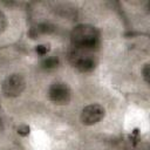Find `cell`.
I'll return each mask as SVG.
<instances>
[{"instance_id": "obj_3", "label": "cell", "mask_w": 150, "mask_h": 150, "mask_svg": "<svg viewBox=\"0 0 150 150\" xmlns=\"http://www.w3.org/2000/svg\"><path fill=\"white\" fill-rule=\"evenodd\" d=\"M26 82L20 74H13L8 76L2 83V93L8 97L19 96L25 89Z\"/></svg>"}, {"instance_id": "obj_5", "label": "cell", "mask_w": 150, "mask_h": 150, "mask_svg": "<svg viewBox=\"0 0 150 150\" xmlns=\"http://www.w3.org/2000/svg\"><path fill=\"white\" fill-rule=\"evenodd\" d=\"M49 98L56 104H67L70 100V89L66 83H53L48 90Z\"/></svg>"}, {"instance_id": "obj_2", "label": "cell", "mask_w": 150, "mask_h": 150, "mask_svg": "<svg viewBox=\"0 0 150 150\" xmlns=\"http://www.w3.org/2000/svg\"><path fill=\"white\" fill-rule=\"evenodd\" d=\"M69 60L71 64L81 71H90L96 66V56L94 54V49L74 46L69 53Z\"/></svg>"}, {"instance_id": "obj_4", "label": "cell", "mask_w": 150, "mask_h": 150, "mask_svg": "<svg viewBox=\"0 0 150 150\" xmlns=\"http://www.w3.org/2000/svg\"><path fill=\"white\" fill-rule=\"evenodd\" d=\"M105 110L101 104H89L81 112V121L86 125H93L104 117Z\"/></svg>"}, {"instance_id": "obj_6", "label": "cell", "mask_w": 150, "mask_h": 150, "mask_svg": "<svg viewBox=\"0 0 150 150\" xmlns=\"http://www.w3.org/2000/svg\"><path fill=\"white\" fill-rule=\"evenodd\" d=\"M49 32H52V28H49V25L43 23V25H39L35 28H32L30 36L34 39V38H36V36H39L41 34H46V33H49Z\"/></svg>"}, {"instance_id": "obj_1", "label": "cell", "mask_w": 150, "mask_h": 150, "mask_svg": "<svg viewBox=\"0 0 150 150\" xmlns=\"http://www.w3.org/2000/svg\"><path fill=\"white\" fill-rule=\"evenodd\" d=\"M71 41L75 47L95 49L100 42V35L95 27L90 25H79L71 32Z\"/></svg>"}, {"instance_id": "obj_7", "label": "cell", "mask_w": 150, "mask_h": 150, "mask_svg": "<svg viewBox=\"0 0 150 150\" xmlns=\"http://www.w3.org/2000/svg\"><path fill=\"white\" fill-rule=\"evenodd\" d=\"M57 64H59V59L55 57V56H49V57L45 59V60L42 61V63H41L42 68L48 69V70H49V69H54V68H56Z\"/></svg>"}, {"instance_id": "obj_9", "label": "cell", "mask_w": 150, "mask_h": 150, "mask_svg": "<svg viewBox=\"0 0 150 150\" xmlns=\"http://www.w3.org/2000/svg\"><path fill=\"white\" fill-rule=\"evenodd\" d=\"M7 27V19L5 16V14L0 11V33H2Z\"/></svg>"}, {"instance_id": "obj_11", "label": "cell", "mask_w": 150, "mask_h": 150, "mask_svg": "<svg viewBox=\"0 0 150 150\" xmlns=\"http://www.w3.org/2000/svg\"><path fill=\"white\" fill-rule=\"evenodd\" d=\"M143 76H144L145 81L149 82V64H145V67L143 69Z\"/></svg>"}, {"instance_id": "obj_8", "label": "cell", "mask_w": 150, "mask_h": 150, "mask_svg": "<svg viewBox=\"0 0 150 150\" xmlns=\"http://www.w3.org/2000/svg\"><path fill=\"white\" fill-rule=\"evenodd\" d=\"M35 50L39 55H46L49 52V46L48 45H39V46H36Z\"/></svg>"}, {"instance_id": "obj_10", "label": "cell", "mask_w": 150, "mask_h": 150, "mask_svg": "<svg viewBox=\"0 0 150 150\" xmlns=\"http://www.w3.org/2000/svg\"><path fill=\"white\" fill-rule=\"evenodd\" d=\"M18 134H20L21 136H26L29 134V127L26 125V124H22L18 128Z\"/></svg>"}]
</instances>
